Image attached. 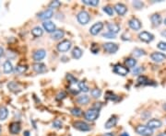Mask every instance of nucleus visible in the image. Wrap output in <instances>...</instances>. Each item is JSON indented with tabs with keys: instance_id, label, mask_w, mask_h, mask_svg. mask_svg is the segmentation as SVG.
<instances>
[{
	"instance_id": "1",
	"label": "nucleus",
	"mask_w": 166,
	"mask_h": 136,
	"mask_svg": "<svg viewBox=\"0 0 166 136\" xmlns=\"http://www.w3.org/2000/svg\"><path fill=\"white\" fill-rule=\"evenodd\" d=\"M99 116H100V111H97V109H88L84 114L85 119L89 121H94L95 120L98 119Z\"/></svg>"
},
{
	"instance_id": "2",
	"label": "nucleus",
	"mask_w": 166,
	"mask_h": 136,
	"mask_svg": "<svg viewBox=\"0 0 166 136\" xmlns=\"http://www.w3.org/2000/svg\"><path fill=\"white\" fill-rule=\"evenodd\" d=\"M136 131L142 136H152L153 134V130L148 128L146 125H138L136 127Z\"/></svg>"
},
{
	"instance_id": "3",
	"label": "nucleus",
	"mask_w": 166,
	"mask_h": 136,
	"mask_svg": "<svg viewBox=\"0 0 166 136\" xmlns=\"http://www.w3.org/2000/svg\"><path fill=\"white\" fill-rule=\"evenodd\" d=\"M77 19H78V21L81 25H86V24H88L90 22V14L88 12L85 11V10H82L78 14Z\"/></svg>"
},
{
	"instance_id": "4",
	"label": "nucleus",
	"mask_w": 166,
	"mask_h": 136,
	"mask_svg": "<svg viewBox=\"0 0 166 136\" xmlns=\"http://www.w3.org/2000/svg\"><path fill=\"white\" fill-rule=\"evenodd\" d=\"M113 73L116 74H119V76H126V74L129 73V69L128 67H125V66H123V65L117 64L115 65V66H113Z\"/></svg>"
},
{
	"instance_id": "5",
	"label": "nucleus",
	"mask_w": 166,
	"mask_h": 136,
	"mask_svg": "<svg viewBox=\"0 0 166 136\" xmlns=\"http://www.w3.org/2000/svg\"><path fill=\"white\" fill-rule=\"evenodd\" d=\"M73 126L75 129L80 131H88L90 130V126L88 123H86L85 121H75L73 123Z\"/></svg>"
},
{
	"instance_id": "6",
	"label": "nucleus",
	"mask_w": 166,
	"mask_h": 136,
	"mask_svg": "<svg viewBox=\"0 0 166 136\" xmlns=\"http://www.w3.org/2000/svg\"><path fill=\"white\" fill-rule=\"evenodd\" d=\"M138 38H139V40L144 42L150 43L154 40V35L148 31H142L138 34Z\"/></svg>"
},
{
	"instance_id": "7",
	"label": "nucleus",
	"mask_w": 166,
	"mask_h": 136,
	"mask_svg": "<svg viewBox=\"0 0 166 136\" xmlns=\"http://www.w3.org/2000/svg\"><path fill=\"white\" fill-rule=\"evenodd\" d=\"M103 49L105 52H109V54H115V52L118 51L119 47L116 43L113 42H106L103 44Z\"/></svg>"
},
{
	"instance_id": "8",
	"label": "nucleus",
	"mask_w": 166,
	"mask_h": 136,
	"mask_svg": "<svg viewBox=\"0 0 166 136\" xmlns=\"http://www.w3.org/2000/svg\"><path fill=\"white\" fill-rule=\"evenodd\" d=\"M71 42L68 41V40H64L62 41L60 43H58L57 45V50L60 52H65L70 50L71 48Z\"/></svg>"
},
{
	"instance_id": "9",
	"label": "nucleus",
	"mask_w": 166,
	"mask_h": 136,
	"mask_svg": "<svg viewBox=\"0 0 166 136\" xmlns=\"http://www.w3.org/2000/svg\"><path fill=\"white\" fill-rule=\"evenodd\" d=\"M8 130H9V133L11 134H19L20 131L21 130V125L19 121H14V122H11L9 124V127H8Z\"/></svg>"
},
{
	"instance_id": "10",
	"label": "nucleus",
	"mask_w": 166,
	"mask_h": 136,
	"mask_svg": "<svg viewBox=\"0 0 166 136\" xmlns=\"http://www.w3.org/2000/svg\"><path fill=\"white\" fill-rule=\"evenodd\" d=\"M53 16H54V10L50 9V8H48V9H46V10L43 11V12L39 13V14H38L39 19H41L43 20H45V21H47V19H50Z\"/></svg>"
},
{
	"instance_id": "11",
	"label": "nucleus",
	"mask_w": 166,
	"mask_h": 136,
	"mask_svg": "<svg viewBox=\"0 0 166 136\" xmlns=\"http://www.w3.org/2000/svg\"><path fill=\"white\" fill-rule=\"evenodd\" d=\"M113 10H115V12H116L118 15L124 16L126 13V11H128V7H126V6L124 5V4L117 3V4H115V7H113Z\"/></svg>"
},
{
	"instance_id": "12",
	"label": "nucleus",
	"mask_w": 166,
	"mask_h": 136,
	"mask_svg": "<svg viewBox=\"0 0 166 136\" xmlns=\"http://www.w3.org/2000/svg\"><path fill=\"white\" fill-rule=\"evenodd\" d=\"M45 56H46V52H45V50H43V49L37 50L36 52H34V54L32 55L33 60L36 61V62H40V61H42Z\"/></svg>"
},
{
	"instance_id": "13",
	"label": "nucleus",
	"mask_w": 166,
	"mask_h": 136,
	"mask_svg": "<svg viewBox=\"0 0 166 136\" xmlns=\"http://www.w3.org/2000/svg\"><path fill=\"white\" fill-rule=\"evenodd\" d=\"M150 58L156 63H161L166 60V55L163 52H153V54H150Z\"/></svg>"
},
{
	"instance_id": "14",
	"label": "nucleus",
	"mask_w": 166,
	"mask_h": 136,
	"mask_svg": "<svg viewBox=\"0 0 166 136\" xmlns=\"http://www.w3.org/2000/svg\"><path fill=\"white\" fill-rule=\"evenodd\" d=\"M128 26L134 30H138L141 29V22L136 17H133L128 21Z\"/></svg>"
},
{
	"instance_id": "15",
	"label": "nucleus",
	"mask_w": 166,
	"mask_h": 136,
	"mask_svg": "<svg viewBox=\"0 0 166 136\" xmlns=\"http://www.w3.org/2000/svg\"><path fill=\"white\" fill-rule=\"evenodd\" d=\"M163 123H161V121L160 120H157V119H151L148 121V124L147 126L148 128H150L151 130H154V129H158V128H161Z\"/></svg>"
},
{
	"instance_id": "16",
	"label": "nucleus",
	"mask_w": 166,
	"mask_h": 136,
	"mask_svg": "<svg viewBox=\"0 0 166 136\" xmlns=\"http://www.w3.org/2000/svg\"><path fill=\"white\" fill-rule=\"evenodd\" d=\"M103 24L102 22H97V23L93 24L90 27V34H92V35H97L103 29Z\"/></svg>"
},
{
	"instance_id": "17",
	"label": "nucleus",
	"mask_w": 166,
	"mask_h": 136,
	"mask_svg": "<svg viewBox=\"0 0 166 136\" xmlns=\"http://www.w3.org/2000/svg\"><path fill=\"white\" fill-rule=\"evenodd\" d=\"M32 68L34 70V72H36L37 74H43L46 72V65L43 63H36L32 65Z\"/></svg>"
},
{
	"instance_id": "18",
	"label": "nucleus",
	"mask_w": 166,
	"mask_h": 136,
	"mask_svg": "<svg viewBox=\"0 0 166 136\" xmlns=\"http://www.w3.org/2000/svg\"><path fill=\"white\" fill-rule=\"evenodd\" d=\"M43 26L47 32L54 33L55 31V25L54 22H52V21H45V22L43 23Z\"/></svg>"
},
{
	"instance_id": "19",
	"label": "nucleus",
	"mask_w": 166,
	"mask_h": 136,
	"mask_svg": "<svg viewBox=\"0 0 166 136\" xmlns=\"http://www.w3.org/2000/svg\"><path fill=\"white\" fill-rule=\"evenodd\" d=\"M138 85H143V86H148V85H155V83H152L153 81H150L148 79V77L145 76H140L138 78Z\"/></svg>"
},
{
	"instance_id": "20",
	"label": "nucleus",
	"mask_w": 166,
	"mask_h": 136,
	"mask_svg": "<svg viewBox=\"0 0 166 136\" xmlns=\"http://www.w3.org/2000/svg\"><path fill=\"white\" fill-rule=\"evenodd\" d=\"M107 28L109 29V31L113 33V34H116V33H118L119 32V30H120V26L118 24H116V23H108L107 24Z\"/></svg>"
},
{
	"instance_id": "21",
	"label": "nucleus",
	"mask_w": 166,
	"mask_h": 136,
	"mask_svg": "<svg viewBox=\"0 0 166 136\" xmlns=\"http://www.w3.org/2000/svg\"><path fill=\"white\" fill-rule=\"evenodd\" d=\"M117 123V119H116V117H111L110 119H109L107 121H106V123L104 124V128L105 129H111L113 128V127H115Z\"/></svg>"
},
{
	"instance_id": "22",
	"label": "nucleus",
	"mask_w": 166,
	"mask_h": 136,
	"mask_svg": "<svg viewBox=\"0 0 166 136\" xmlns=\"http://www.w3.org/2000/svg\"><path fill=\"white\" fill-rule=\"evenodd\" d=\"M64 36H65L64 30H62V29H57V30H55L54 33H52L51 38L53 39V40H55V41H58V40H61V39H62Z\"/></svg>"
},
{
	"instance_id": "23",
	"label": "nucleus",
	"mask_w": 166,
	"mask_h": 136,
	"mask_svg": "<svg viewBox=\"0 0 166 136\" xmlns=\"http://www.w3.org/2000/svg\"><path fill=\"white\" fill-rule=\"evenodd\" d=\"M71 54L74 59H80L83 54V52L80 47H74Z\"/></svg>"
},
{
	"instance_id": "24",
	"label": "nucleus",
	"mask_w": 166,
	"mask_h": 136,
	"mask_svg": "<svg viewBox=\"0 0 166 136\" xmlns=\"http://www.w3.org/2000/svg\"><path fill=\"white\" fill-rule=\"evenodd\" d=\"M150 20L153 26L155 27H158L161 24V17L159 15V14H153L151 17H150Z\"/></svg>"
},
{
	"instance_id": "25",
	"label": "nucleus",
	"mask_w": 166,
	"mask_h": 136,
	"mask_svg": "<svg viewBox=\"0 0 166 136\" xmlns=\"http://www.w3.org/2000/svg\"><path fill=\"white\" fill-rule=\"evenodd\" d=\"M3 69H4V73L10 74V73L13 72L14 67H13L11 62H9V61H6V62L4 63V64H3Z\"/></svg>"
},
{
	"instance_id": "26",
	"label": "nucleus",
	"mask_w": 166,
	"mask_h": 136,
	"mask_svg": "<svg viewBox=\"0 0 166 136\" xmlns=\"http://www.w3.org/2000/svg\"><path fill=\"white\" fill-rule=\"evenodd\" d=\"M104 98L107 100H111V101H117V100L119 99L118 96H117L115 93H113L112 91H107Z\"/></svg>"
},
{
	"instance_id": "27",
	"label": "nucleus",
	"mask_w": 166,
	"mask_h": 136,
	"mask_svg": "<svg viewBox=\"0 0 166 136\" xmlns=\"http://www.w3.org/2000/svg\"><path fill=\"white\" fill-rule=\"evenodd\" d=\"M32 34L33 35L34 37H41L42 35L43 34V30L41 27H39V26H37V27H34L32 29Z\"/></svg>"
},
{
	"instance_id": "28",
	"label": "nucleus",
	"mask_w": 166,
	"mask_h": 136,
	"mask_svg": "<svg viewBox=\"0 0 166 136\" xmlns=\"http://www.w3.org/2000/svg\"><path fill=\"white\" fill-rule=\"evenodd\" d=\"M28 70V65H26V64H19V65H17L16 68H15V72L17 74H24L26 71Z\"/></svg>"
},
{
	"instance_id": "29",
	"label": "nucleus",
	"mask_w": 166,
	"mask_h": 136,
	"mask_svg": "<svg viewBox=\"0 0 166 136\" xmlns=\"http://www.w3.org/2000/svg\"><path fill=\"white\" fill-rule=\"evenodd\" d=\"M125 64L128 68H134L137 64V61L134 58H126L125 61Z\"/></svg>"
},
{
	"instance_id": "30",
	"label": "nucleus",
	"mask_w": 166,
	"mask_h": 136,
	"mask_svg": "<svg viewBox=\"0 0 166 136\" xmlns=\"http://www.w3.org/2000/svg\"><path fill=\"white\" fill-rule=\"evenodd\" d=\"M8 115V109L6 107L0 108V121H5Z\"/></svg>"
},
{
	"instance_id": "31",
	"label": "nucleus",
	"mask_w": 166,
	"mask_h": 136,
	"mask_svg": "<svg viewBox=\"0 0 166 136\" xmlns=\"http://www.w3.org/2000/svg\"><path fill=\"white\" fill-rule=\"evenodd\" d=\"M7 87H8V89H9L10 91H12V92H17V91H18V89H20L19 84H17V83L14 82V81L8 83Z\"/></svg>"
},
{
	"instance_id": "32",
	"label": "nucleus",
	"mask_w": 166,
	"mask_h": 136,
	"mask_svg": "<svg viewBox=\"0 0 166 136\" xmlns=\"http://www.w3.org/2000/svg\"><path fill=\"white\" fill-rule=\"evenodd\" d=\"M77 101L80 104H81V105H86V104H88L90 102V98H89L88 96H86V95L80 96H78V98Z\"/></svg>"
},
{
	"instance_id": "33",
	"label": "nucleus",
	"mask_w": 166,
	"mask_h": 136,
	"mask_svg": "<svg viewBox=\"0 0 166 136\" xmlns=\"http://www.w3.org/2000/svg\"><path fill=\"white\" fill-rule=\"evenodd\" d=\"M78 88H80V91L82 92H84V93H87V92H89V86L86 85V83L85 82H78Z\"/></svg>"
},
{
	"instance_id": "34",
	"label": "nucleus",
	"mask_w": 166,
	"mask_h": 136,
	"mask_svg": "<svg viewBox=\"0 0 166 136\" xmlns=\"http://www.w3.org/2000/svg\"><path fill=\"white\" fill-rule=\"evenodd\" d=\"M90 94L94 98H99L102 95V91H101V89H99V88H94V89H92L90 91Z\"/></svg>"
},
{
	"instance_id": "35",
	"label": "nucleus",
	"mask_w": 166,
	"mask_h": 136,
	"mask_svg": "<svg viewBox=\"0 0 166 136\" xmlns=\"http://www.w3.org/2000/svg\"><path fill=\"white\" fill-rule=\"evenodd\" d=\"M70 112L73 116H76V117H80V115H82V111L80 108H73L71 109Z\"/></svg>"
},
{
	"instance_id": "36",
	"label": "nucleus",
	"mask_w": 166,
	"mask_h": 136,
	"mask_svg": "<svg viewBox=\"0 0 166 136\" xmlns=\"http://www.w3.org/2000/svg\"><path fill=\"white\" fill-rule=\"evenodd\" d=\"M103 10L104 12H105L108 16H110V17L113 16V13H115V10H113V8L112 7H110V6L104 7Z\"/></svg>"
},
{
	"instance_id": "37",
	"label": "nucleus",
	"mask_w": 166,
	"mask_h": 136,
	"mask_svg": "<svg viewBox=\"0 0 166 136\" xmlns=\"http://www.w3.org/2000/svg\"><path fill=\"white\" fill-rule=\"evenodd\" d=\"M84 4L88 6H92V7H96L99 5V1L98 0H83L82 1Z\"/></svg>"
},
{
	"instance_id": "38",
	"label": "nucleus",
	"mask_w": 166,
	"mask_h": 136,
	"mask_svg": "<svg viewBox=\"0 0 166 136\" xmlns=\"http://www.w3.org/2000/svg\"><path fill=\"white\" fill-rule=\"evenodd\" d=\"M134 55L135 56H137V57H140V56H142V55H145L146 54V52H145V51L144 50H142V49H139V48H136V49L134 50Z\"/></svg>"
},
{
	"instance_id": "39",
	"label": "nucleus",
	"mask_w": 166,
	"mask_h": 136,
	"mask_svg": "<svg viewBox=\"0 0 166 136\" xmlns=\"http://www.w3.org/2000/svg\"><path fill=\"white\" fill-rule=\"evenodd\" d=\"M61 6V3L58 0H55V1H52L50 4H49V8L50 9L53 10V8H57Z\"/></svg>"
},
{
	"instance_id": "40",
	"label": "nucleus",
	"mask_w": 166,
	"mask_h": 136,
	"mask_svg": "<svg viewBox=\"0 0 166 136\" xmlns=\"http://www.w3.org/2000/svg\"><path fill=\"white\" fill-rule=\"evenodd\" d=\"M67 79L69 83H72V84H76V83H78V79L75 76H73L71 74H67Z\"/></svg>"
},
{
	"instance_id": "41",
	"label": "nucleus",
	"mask_w": 166,
	"mask_h": 136,
	"mask_svg": "<svg viewBox=\"0 0 166 136\" xmlns=\"http://www.w3.org/2000/svg\"><path fill=\"white\" fill-rule=\"evenodd\" d=\"M99 50H100V48H99L98 44H96V43H92V45L90 46V52L94 54H97L99 52Z\"/></svg>"
},
{
	"instance_id": "42",
	"label": "nucleus",
	"mask_w": 166,
	"mask_h": 136,
	"mask_svg": "<svg viewBox=\"0 0 166 136\" xmlns=\"http://www.w3.org/2000/svg\"><path fill=\"white\" fill-rule=\"evenodd\" d=\"M132 4L135 7V8H138V9H140V8H142L144 7V4L141 1H134Z\"/></svg>"
},
{
	"instance_id": "43",
	"label": "nucleus",
	"mask_w": 166,
	"mask_h": 136,
	"mask_svg": "<svg viewBox=\"0 0 166 136\" xmlns=\"http://www.w3.org/2000/svg\"><path fill=\"white\" fill-rule=\"evenodd\" d=\"M103 37L106 38V39H115V34H113V33L109 31V32H106V33H103Z\"/></svg>"
},
{
	"instance_id": "44",
	"label": "nucleus",
	"mask_w": 166,
	"mask_h": 136,
	"mask_svg": "<svg viewBox=\"0 0 166 136\" xmlns=\"http://www.w3.org/2000/svg\"><path fill=\"white\" fill-rule=\"evenodd\" d=\"M62 122H61L60 121L58 120H55L54 122H53V127H55V128H57V129H61L62 128Z\"/></svg>"
},
{
	"instance_id": "45",
	"label": "nucleus",
	"mask_w": 166,
	"mask_h": 136,
	"mask_svg": "<svg viewBox=\"0 0 166 136\" xmlns=\"http://www.w3.org/2000/svg\"><path fill=\"white\" fill-rule=\"evenodd\" d=\"M143 71H144L143 67H135V69L133 70V74H140Z\"/></svg>"
},
{
	"instance_id": "46",
	"label": "nucleus",
	"mask_w": 166,
	"mask_h": 136,
	"mask_svg": "<svg viewBox=\"0 0 166 136\" xmlns=\"http://www.w3.org/2000/svg\"><path fill=\"white\" fill-rule=\"evenodd\" d=\"M158 48L160 50H163V51H166V42H160L158 43Z\"/></svg>"
},
{
	"instance_id": "47",
	"label": "nucleus",
	"mask_w": 166,
	"mask_h": 136,
	"mask_svg": "<svg viewBox=\"0 0 166 136\" xmlns=\"http://www.w3.org/2000/svg\"><path fill=\"white\" fill-rule=\"evenodd\" d=\"M65 96H67V94H65V92H60V93L57 95V96H56V99H57V100H60V99H64L65 98Z\"/></svg>"
},
{
	"instance_id": "48",
	"label": "nucleus",
	"mask_w": 166,
	"mask_h": 136,
	"mask_svg": "<svg viewBox=\"0 0 166 136\" xmlns=\"http://www.w3.org/2000/svg\"><path fill=\"white\" fill-rule=\"evenodd\" d=\"M101 108H102V103H94V105H93L91 109H97V111H100Z\"/></svg>"
},
{
	"instance_id": "49",
	"label": "nucleus",
	"mask_w": 166,
	"mask_h": 136,
	"mask_svg": "<svg viewBox=\"0 0 166 136\" xmlns=\"http://www.w3.org/2000/svg\"><path fill=\"white\" fill-rule=\"evenodd\" d=\"M75 88H72V87H70V88H69V91L70 92H72L73 94H78V92H80V90H74Z\"/></svg>"
},
{
	"instance_id": "50",
	"label": "nucleus",
	"mask_w": 166,
	"mask_h": 136,
	"mask_svg": "<svg viewBox=\"0 0 166 136\" xmlns=\"http://www.w3.org/2000/svg\"><path fill=\"white\" fill-rule=\"evenodd\" d=\"M3 54H4V49L2 47H0V57H2Z\"/></svg>"
},
{
	"instance_id": "51",
	"label": "nucleus",
	"mask_w": 166,
	"mask_h": 136,
	"mask_svg": "<svg viewBox=\"0 0 166 136\" xmlns=\"http://www.w3.org/2000/svg\"><path fill=\"white\" fill-rule=\"evenodd\" d=\"M23 136H30V131H25L24 133H23Z\"/></svg>"
},
{
	"instance_id": "52",
	"label": "nucleus",
	"mask_w": 166,
	"mask_h": 136,
	"mask_svg": "<svg viewBox=\"0 0 166 136\" xmlns=\"http://www.w3.org/2000/svg\"><path fill=\"white\" fill-rule=\"evenodd\" d=\"M103 136H115L113 133H105V134H103Z\"/></svg>"
},
{
	"instance_id": "53",
	"label": "nucleus",
	"mask_w": 166,
	"mask_h": 136,
	"mask_svg": "<svg viewBox=\"0 0 166 136\" xmlns=\"http://www.w3.org/2000/svg\"><path fill=\"white\" fill-rule=\"evenodd\" d=\"M158 136H166V131H163V133H160Z\"/></svg>"
},
{
	"instance_id": "54",
	"label": "nucleus",
	"mask_w": 166,
	"mask_h": 136,
	"mask_svg": "<svg viewBox=\"0 0 166 136\" xmlns=\"http://www.w3.org/2000/svg\"><path fill=\"white\" fill-rule=\"evenodd\" d=\"M161 35H163V36H164V37H166V29L163 30V31L161 32Z\"/></svg>"
},
{
	"instance_id": "55",
	"label": "nucleus",
	"mask_w": 166,
	"mask_h": 136,
	"mask_svg": "<svg viewBox=\"0 0 166 136\" xmlns=\"http://www.w3.org/2000/svg\"><path fill=\"white\" fill-rule=\"evenodd\" d=\"M121 136H129V135H128V133H123L121 134Z\"/></svg>"
},
{
	"instance_id": "56",
	"label": "nucleus",
	"mask_w": 166,
	"mask_h": 136,
	"mask_svg": "<svg viewBox=\"0 0 166 136\" xmlns=\"http://www.w3.org/2000/svg\"><path fill=\"white\" fill-rule=\"evenodd\" d=\"M163 108H164V109H166V104H164V105H163Z\"/></svg>"
},
{
	"instance_id": "57",
	"label": "nucleus",
	"mask_w": 166,
	"mask_h": 136,
	"mask_svg": "<svg viewBox=\"0 0 166 136\" xmlns=\"http://www.w3.org/2000/svg\"><path fill=\"white\" fill-rule=\"evenodd\" d=\"M164 24H165V25H166V19H164Z\"/></svg>"
},
{
	"instance_id": "58",
	"label": "nucleus",
	"mask_w": 166,
	"mask_h": 136,
	"mask_svg": "<svg viewBox=\"0 0 166 136\" xmlns=\"http://www.w3.org/2000/svg\"><path fill=\"white\" fill-rule=\"evenodd\" d=\"M0 133H1V126H0Z\"/></svg>"
}]
</instances>
